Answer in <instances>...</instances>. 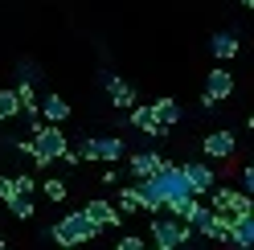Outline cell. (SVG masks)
Returning <instances> with one entry per match:
<instances>
[{"mask_svg":"<svg viewBox=\"0 0 254 250\" xmlns=\"http://www.w3.org/2000/svg\"><path fill=\"white\" fill-rule=\"evenodd\" d=\"M62 152H66L62 123H41V127L33 131V139H29V160H33L37 168H45V164H54Z\"/></svg>","mask_w":254,"mask_h":250,"instance_id":"obj_1","label":"cell"},{"mask_svg":"<svg viewBox=\"0 0 254 250\" xmlns=\"http://www.w3.org/2000/svg\"><path fill=\"white\" fill-rule=\"evenodd\" d=\"M119 213H135V209H144V193H139V185H127V189H119Z\"/></svg>","mask_w":254,"mask_h":250,"instance_id":"obj_17","label":"cell"},{"mask_svg":"<svg viewBox=\"0 0 254 250\" xmlns=\"http://www.w3.org/2000/svg\"><path fill=\"white\" fill-rule=\"evenodd\" d=\"M17 115H21L17 90H0V123H4V119H17Z\"/></svg>","mask_w":254,"mask_h":250,"instance_id":"obj_20","label":"cell"},{"mask_svg":"<svg viewBox=\"0 0 254 250\" xmlns=\"http://www.w3.org/2000/svg\"><path fill=\"white\" fill-rule=\"evenodd\" d=\"M41 193L62 205V201H66V181H58V177H54V181H45V185H41Z\"/></svg>","mask_w":254,"mask_h":250,"instance_id":"obj_21","label":"cell"},{"mask_svg":"<svg viewBox=\"0 0 254 250\" xmlns=\"http://www.w3.org/2000/svg\"><path fill=\"white\" fill-rule=\"evenodd\" d=\"M250 189H254V164L242 168V193H250Z\"/></svg>","mask_w":254,"mask_h":250,"instance_id":"obj_25","label":"cell"},{"mask_svg":"<svg viewBox=\"0 0 254 250\" xmlns=\"http://www.w3.org/2000/svg\"><path fill=\"white\" fill-rule=\"evenodd\" d=\"M160 160H164V156H156V152H135V156H127V173H131L135 181L139 177H152L156 168H160Z\"/></svg>","mask_w":254,"mask_h":250,"instance_id":"obj_13","label":"cell"},{"mask_svg":"<svg viewBox=\"0 0 254 250\" xmlns=\"http://www.w3.org/2000/svg\"><path fill=\"white\" fill-rule=\"evenodd\" d=\"M230 246H242V250L254 246V213H238V217H230Z\"/></svg>","mask_w":254,"mask_h":250,"instance_id":"obj_12","label":"cell"},{"mask_svg":"<svg viewBox=\"0 0 254 250\" xmlns=\"http://www.w3.org/2000/svg\"><path fill=\"white\" fill-rule=\"evenodd\" d=\"M37 111L45 115V123H66V119H70V103L62 99V95H45V99L37 103Z\"/></svg>","mask_w":254,"mask_h":250,"instance_id":"obj_14","label":"cell"},{"mask_svg":"<svg viewBox=\"0 0 254 250\" xmlns=\"http://www.w3.org/2000/svg\"><path fill=\"white\" fill-rule=\"evenodd\" d=\"M17 103H21L25 115H37V90H33V82H29V78L17 86Z\"/></svg>","mask_w":254,"mask_h":250,"instance_id":"obj_19","label":"cell"},{"mask_svg":"<svg viewBox=\"0 0 254 250\" xmlns=\"http://www.w3.org/2000/svg\"><path fill=\"white\" fill-rule=\"evenodd\" d=\"M201 152L209 156V160H230V156L238 152V135L234 131H213V135H205Z\"/></svg>","mask_w":254,"mask_h":250,"instance_id":"obj_10","label":"cell"},{"mask_svg":"<svg viewBox=\"0 0 254 250\" xmlns=\"http://www.w3.org/2000/svg\"><path fill=\"white\" fill-rule=\"evenodd\" d=\"M58 160H62V164H66V168H74V164H82V156H78V152H74V148L66 144V152H62V156H58Z\"/></svg>","mask_w":254,"mask_h":250,"instance_id":"obj_23","label":"cell"},{"mask_svg":"<svg viewBox=\"0 0 254 250\" xmlns=\"http://www.w3.org/2000/svg\"><path fill=\"white\" fill-rule=\"evenodd\" d=\"M209 54H213L217 62H230V58L238 54V37H234V33H213V41H209Z\"/></svg>","mask_w":254,"mask_h":250,"instance_id":"obj_15","label":"cell"},{"mask_svg":"<svg viewBox=\"0 0 254 250\" xmlns=\"http://www.w3.org/2000/svg\"><path fill=\"white\" fill-rule=\"evenodd\" d=\"M181 173H185V181H189V189H193V197H201V193H209L213 185H217V177H213V168L205 164V160H189V164H181Z\"/></svg>","mask_w":254,"mask_h":250,"instance_id":"obj_7","label":"cell"},{"mask_svg":"<svg viewBox=\"0 0 254 250\" xmlns=\"http://www.w3.org/2000/svg\"><path fill=\"white\" fill-rule=\"evenodd\" d=\"M82 213H86V217H90V222L99 226V230H115V226L123 222V213H119L115 205H111V201H103V197L86 201V205H82Z\"/></svg>","mask_w":254,"mask_h":250,"instance_id":"obj_9","label":"cell"},{"mask_svg":"<svg viewBox=\"0 0 254 250\" xmlns=\"http://www.w3.org/2000/svg\"><path fill=\"white\" fill-rule=\"evenodd\" d=\"M152 111H156L160 123H168V127H177V123H181V103H177V99H156Z\"/></svg>","mask_w":254,"mask_h":250,"instance_id":"obj_16","label":"cell"},{"mask_svg":"<svg viewBox=\"0 0 254 250\" xmlns=\"http://www.w3.org/2000/svg\"><path fill=\"white\" fill-rule=\"evenodd\" d=\"M127 119H131V127H139V131H144V135H152V139H168L172 135V127H168V123H160V119H156V111H152V103L148 107H127Z\"/></svg>","mask_w":254,"mask_h":250,"instance_id":"obj_6","label":"cell"},{"mask_svg":"<svg viewBox=\"0 0 254 250\" xmlns=\"http://www.w3.org/2000/svg\"><path fill=\"white\" fill-rule=\"evenodd\" d=\"M103 90H107V99L119 107V111H127V107H135L139 99H135V86L131 82H123L119 74H103Z\"/></svg>","mask_w":254,"mask_h":250,"instance_id":"obj_8","label":"cell"},{"mask_svg":"<svg viewBox=\"0 0 254 250\" xmlns=\"http://www.w3.org/2000/svg\"><path fill=\"white\" fill-rule=\"evenodd\" d=\"M78 156L82 160H99V164H115V160H123V139L119 135H86L78 144Z\"/></svg>","mask_w":254,"mask_h":250,"instance_id":"obj_4","label":"cell"},{"mask_svg":"<svg viewBox=\"0 0 254 250\" xmlns=\"http://www.w3.org/2000/svg\"><path fill=\"white\" fill-rule=\"evenodd\" d=\"M99 234H103V230L94 226L82 209H74V213H66V217H62V222H54L50 238H54L58 246H82V242H90V238H99Z\"/></svg>","mask_w":254,"mask_h":250,"instance_id":"obj_2","label":"cell"},{"mask_svg":"<svg viewBox=\"0 0 254 250\" xmlns=\"http://www.w3.org/2000/svg\"><path fill=\"white\" fill-rule=\"evenodd\" d=\"M238 4H242V8H254V0H238Z\"/></svg>","mask_w":254,"mask_h":250,"instance_id":"obj_27","label":"cell"},{"mask_svg":"<svg viewBox=\"0 0 254 250\" xmlns=\"http://www.w3.org/2000/svg\"><path fill=\"white\" fill-rule=\"evenodd\" d=\"M189 238H193V230H189L181 217H172V213H152V242H156V250H177V246H185Z\"/></svg>","mask_w":254,"mask_h":250,"instance_id":"obj_3","label":"cell"},{"mask_svg":"<svg viewBox=\"0 0 254 250\" xmlns=\"http://www.w3.org/2000/svg\"><path fill=\"white\" fill-rule=\"evenodd\" d=\"M205 95H209V99H217V103H226V99L234 95V74H230L226 66L209 70V74H205Z\"/></svg>","mask_w":254,"mask_h":250,"instance_id":"obj_11","label":"cell"},{"mask_svg":"<svg viewBox=\"0 0 254 250\" xmlns=\"http://www.w3.org/2000/svg\"><path fill=\"white\" fill-rule=\"evenodd\" d=\"M12 185H17V193H37V181L29 177V173H21V177H12Z\"/></svg>","mask_w":254,"mask_h":250,"instance_id":"obj_22","label":"cell"},{"mask_svg":"<svg viewBox=\"0 0 254 250\" xmlns=\"http://www.w3.org/2000/svg\"><path fill=\"white\" fill-rule=\"evenodd\" d=\"M4 205H8V213H12V217H33V213H37V205H33V193H12V197L4 201Z\"/></svg>","mask_w":254,"mask_h":250,"instance_id":"obj_18","label":"cell"},{"mask_svg":"<svg viewBox=\"0 0 254 250\" xmlns=\"http://www.w3.org/2000/svg\"><path fill=\"white\" fill-rule=\"evenodd\" d=\"M209 205H213L217 213H230V217H238V213H254L250 193H242V189H226V185H213V189H209Z\"/></svg>","mask_w":254,"mask_h":250,"instance_id":"obj_5","label":"cell"},{"mask_svg":"<svg viewBox=\"0 0 254 250\" xmlns=\"http://www.w3.org/2000/svg\"><path fill=\"white\" fill-rule=\"evenodd\" d=\"M119 246H123V250H144L148 242H144V238H119Z\"/></svg>","mask_w":254,"mask_h":250,"instance_id":"obj_26","label":"cell"},{"mask_svg":"<svg viewBox=\"0 0 254 250\" xmlns=\"http://www.w3.org/2000/svg\"><path fill=\"white\" fill-rule=\"evenodd\" d=\"M12 193H17V185H12V177H0V201H8Z\"/></svg>","mask_w":254,"mask_h":250,"instance_id":"obj_24","label":"cell"}]
</instances>
